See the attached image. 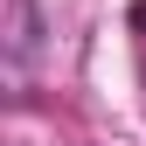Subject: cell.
<instances>
[{
	"instance_id": "1",
	"label": "cell",
	"mask_w": 146,
	"mask_h": 146,
	"mask_svg": "<svg viewBox=\"0 0 146 146\" xmlns=\"http://www.w3.org/2000/svg\"><path fill=\"white\" fill-rule=\"evenodd\" d=\"M132 35H139V70H146V0L132 7Z\"/></svg>"
}]
</instances>
